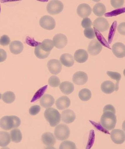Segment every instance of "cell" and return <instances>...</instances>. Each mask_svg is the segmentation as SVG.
Segmentation results:
<instances>
[{
	"label": "cell",
	"instance_id": "obj_38",
	"mask_svg": "<svg viewBox=\"0 0 125 149\" xmlns=\"http://www.w3.org/2000/svg\"><path fill=\"white\" fill-rule=\"evenodd\" d=\"M92 25V22L89 18H84L81 22V26L85 29L91 27Z\"/></svg>",
	"mask_w": 125,
	"mask_h": 149
},
{
	"label": "cell",
	"instance_id": "obj_11",
	"mask_svg": "<svg viewBox=\"0 0 125 149\" xmlns=\"http://www.w3.org/2000/svg\"><path fill=\"white\" fill-rule=\"evenodd\" d=\"M88 77L85 72L78 71L73 74L72 81L75 84L77 85H84L87 82Z\"/></svg>",
	"mask_w": 125,
	"mask_h": 149
},
{
	"label": "cell",
	"instance_id": "obj_37",
	"mask_svg": "<svg viewBox=\"0 0 125 149\" xmlns=\"http://www.w3.org/2000/svg\"><path fill=\"white\" fill-rule=\"evenodd\" d=\"M11 42V40L8 36L4 35L0 38V45L2 46H7Z\"/></svg>",
	"mask_w": 125,
	"mask_h": 149
},
{
	"label": "cell",
	"instance_id": "obj_12",
	"mask_svg": "<svg viewBox=\"0 0 125 149\" xmlns=\"http://www.w3.org/2000/svg\"><path fill=\"white\" fill-rule=\"evenodd\" d=\"M102 49V47L100 42L96 39L92 40L90 43L88 51L92 55L95 56L99 54Z\"/></svg>",
	"mask_w": 125,
	"mask_h": 149
},
{
	"label": "cell",
	"instance_id": "obj_24",
	"mask_svg": "<svg viewBox=\"0 0 125 149\" xmlns=\"http://www.w3.org/2000/svg\"><path fill=\"white\" fill-rule=\"evenodd\" d=\"M11 142V137L10 134L4 131L0 132V146L5 147Z\"/></svg>",
	"mask_w": 125,
	"mask_h": 149
},
{
	"label": "cell",
	"instance_id": "obj_7",
	"mask_svg": "<svg viewBox=\"0 0 125 149\" xmlns=\"http://www.w3.org/2000/svg\"><path fill=\"white\" fill-rule=\"evenodd\" d=\"M111 138L112 141L115 144H122L125 141L124 132L122 130L114 129L111 132Z\"/></svg>",
	"mask_w": 125,
	"mask_h": 149
},
{
	"label": "cell",
	"instance_id": "obj_26",
	"mask_svg": "<svg viewBox=\"0 0 125 149\" xmlns=\"http://www.w3.org/2000/svg\"><path fill=\"white\" fill-rule=\"evenodd\" d=\"M40 45L41 49L47 52H50L54 46L53 41L50 39H45Z\"/></svg>",
	"mask_w": 125,
	"mask_h": 149
},
{
	"label": "cell",
	"instance_id": "obj_27",
	"mask_svg": "<svg viewBox=\"0 0 125 149\" xmlns=\"http://www.w3.org/2000/svg\"><path fill=\"white\" fill-rule=\"evenodd\" d=\"M10 134L11 139L13 142L18 143L21 141L22 136L21 131L19 129H16L12 130Z\"/></svg>",
	"mask_w": 125,
	"mask_h": 149
},
{
	"label": "cell",
	"instance_id": "obj_13",
	"mask_svg": "<svg viewBox=\"0 0 125 149\" xmlns=\"http://www.w3.org/2000/svg\"><path fill=\"white\" fill-rule=\"evenodd\" d=\"M92 9L89 4L83 3L78 6L77 13L78 16L83 18L88 17L92 13Z\"/></svg>",
	"mask_w": 125,
	"mask_h": 149
},
{
	"label": "cell",
	"instance_id": "obj_31",
	"mask_svg": "<svg viewBox=\"0 0 125 149\" xmlns=\"http://www.w3.org/2000/svg\"><path fill=\"white\" fill-rule=\"evenodd\" d=\"M106 73L111 78L117 81L115 85V91H117L119 90V81L121 78V74L116 72L112 71H107Z\"/></svg>",
	"mask_w": 125,
	"mask_h": 149
},
{
	"label": "cell",
	"instance_id": "obj_16",
	"mask_svg": "<svg viewBox=\"0 0 125 149\" xmlns=\"http://www.w3.org/2000/svg\"><path fill=\"white\" fill-rule=\"evenodd\" d=\"M71 104L70 99L66 96L60 97L55 102V105L57 108L59 110H63L68 108Z\"/></svg>",
	"mask_w": 125,
	"mask_h": 149
},
{
	"label": "cell",
	"instance_id": "obj_15",
	"mask_svg": "<svg viewBox=\"0 0 125 149\" xmlns=\"http://www.w3.org/2000/svg\"><path fill=\"white\" fill-rule=\"evenodd\" d=\"M112 51L116 57L119 58L124 57L125 55V46L120 42L114 44L112 46Z\"/></svg>",
	"mask_w": 125,
	"mask_h": 149
},
{
	"label": "cell",
	"instance_id": "obj_33",
	"mask_svg": "<svg viewBox=\"0 0 125 149\" xmlns=\"http://www.w3.org/2000/svg\"><path fill=\"white\" fill-rule=\"evenodd\" d=\"M76 146L75 143L70 141H64L60 144L59 149H76Z\"/></svg>",
	"mask_w": 125,
	"mask_h": 149
},
{
	"label": "cell",
	"instance_id": "obj_3",
	"mask_svg": "<svg viewBox=\"0 0 125 149\" xmlns=\"http://www.w3.org/2000/svg\"><path fill=\"white\" fill-rule=\"evenodd\" d=\"M44 116L50 126L52 127L56 126L61 122V114L57 109L54 108L46 109L44 111Z\"/></svg>",
	"mask_w": 125,
	"mask_h": 149
},
{
	"label": "cell",
	"instance_id": "obj_8",
	"mask_svg": "<svg viewBox=\"0 0 125 149\" xmlns=\"http://www.w3.org/2000/svg\"><path fill=\"white\" fill-rule=\"evenodd\" d=\"M47 67L49 72L52 74L56 75L61 72L62 65L59 60L57 59H52L47 63Z\"/></svg>",
	"mask_w": 125,
	"mask_h": 149
},
{
	"label": "cell",
	"instance_id": "obj_5",
	"mask_svg": "<svg viewBox=\"0 0 125 149\" xmlns=\"http://www.w3.org/2000/svg\"><path fill=\"white\" fill-rule=\"evenodd\" d=\"M64 7L63 3L59 1H51L47 4L46 9L50 15H55L61 13Z\"/></svg>",
	"mask_w": 125,
	"mask_h": 149
},
{
	"label": "cell",
	"instance_id": "obj_32",
	"mask_svg": "<svg viewBox=\"0 0 125 149\" xmlns=\"http://www.w3.org/2000/svg\"><path fill=\"white\" fill-rule=\"evenodd\" d=\"M48 85H46L40 88L35 93L33 98L31 101V102H33L38 100L44 94V93L46 89H47Z\"/></svg>",
	"mask_w": 125,
	"mask_h": 149
},
{
	"label": "cell",
	"instance_id": "obj_29",
	"mask_svg": "<svg viewBox=\"0 0 125 149\" xmlns=\"http://www.w3.org/2000/svg\"><path fill=\"white\" fill-rule=\"evenodd\" d=\"M14 93L11 91H8L4 93L2 96V100L7 104L12 103L16 99Z\"/></svg>",
	"mask_w": 125,
	"mask_h": 149
},
{
	"label": "cell",
	"instance_id": "obj_2",
	"mask_svg": "<svg viewBox=\"0 0 125 149\" xmlns=\"http://www.w3.org/2000/svg\"><path fill=\"white\" fill-rule=\"evenodd\" d=\"M20 124V118L16 116H6L0 119V127L5 130L18 128Z\"/></svg>",
	"mask_w": 125,
	"mask_h": 149
},
{
	"label": "cell",
	"instance_id": "obj_35",
	"mask_svg": "<svg viewBox=\"0 0 125 149\" xmlns=\"http://www.w3.org/2000/svg\"><path fill=\"white\" fill-rule=\"evenodd\" d=\"M84 34L87 38L90 39H94L95 36L94 30L91 27L85 29Z\"/></svg>",
	"mask_w": 125,
	"mask_h": 149
},
{
	"label": "cell",
	"instance_id": "obj_23",
	"mask_svg": "<svg viewBox=\"0 0 125 149\" xmlns=\"http://www.w3.org/2000/svg\"><path fill=\"white\" fill-rule=\"evenodd\" d=\"M101 89L105 94H112L115 91V85L112 81H105L102 83Z\"/></svg>",
	"mask_w": 125,
	"mask_h": 149
},
{
	"label": "cell",
	"instance_id": "obj_30",
	"mask_svg": "<svg viewBox=\"0 0 125 149\" xmlns=\"http://www.w3.org/2000/svg\"><path fill=\"white\" fill-rule=\"evenodd\" d=\"M35 53L37 58L40 59H44L48 57L50 52H45L44 51L41 49L39 44L35 46Z\"/></svg>",
	"mask_w": 125,
	"mask_h": 149
},
{
	"label": "cell",
	"instance_id": "obj_10",
	"mask_svg": "<svg viewBox=\"0 0 125 149\" xmlns=\"http://www.w3.org/2000/svg\"><path fill=\"white\" fill-rule=\"evenodd\" d=\"M53 41L55 47L61 49L63 48L66 45L68 40L66 36L63 34L59 33L54 36Z\"/></svg>",
	"mask_w": 125,
	"mask_h": 149
},
{
	"label": "cell",
	"instance_id": "obj_28",
	"mask_svg": "<svg viewBox=\"0 0 125 149\" xmlns=\"http://www.w3.org/2000/svg\"><path fill=\"white\" fill-rule=\"evenodd\" d=\"M78 97L81 101H89L91 99L92 97L91 91L88 88H83L78 93Z\"/></svg>",
	"mask_w": 125,
	"mask_h": 149
},
{
	"label": "cell",
	"instance_id": "obj_22",
	"mask_svg": "<svg viewBox=\"0 0 125 149\" xmlns=\"http://www.w3.org/2000/svg\"><path fill=\"white\" fill-rule=\"evenodd\" d=\"M60 90L64 94L69 95L71 94L75 89L73 84L72 83L65 81L62 82L59 86Z\"/></svg>",
	"mask_w": 125,
	"mask_h": 149
},
{
	"label": "cell",
	"instance_id": "obj_42",
	"mask_svg": "<svg viewBox=\"0 0 125 149\" xmlns=\"http://www.w3.org/2000/svg\"><path fill=\"white\" fill-rule=\"evenodd\" d=\"M1 93H0V100L1 99Z\"/></svg>",
	"mask_w": 125,
	"mask_h": 149
},
{
	"label": "cell",
	"instance_id": "obj_41",
	"mask_svg": "<svg viewBox=\"0 0 125 149\" xmlns=\"http://www.w3.org/2000/svg\"><path fill=\"white\" fill-rule=\"evenodd\" d=\"M7 57L6 51L3 49H0V63L5 61Z\"/></svg>",
	"mask_w": 125,
	"mask_h": 149
},
{
	"label": "cell",
	"instance_id": "obj_1",
	"mask_svg": "<svg viewBox=\"0 0 125 149\" xmlns=\"http://www.w3.org/2000/svg\"><path fill=\"white\" fill-rule=\"evenodd\" d=\"M103 113L101 118L102 127L108 130L114 129L117 122V116L114 107L111 104L106 105L103 109Z\"/></svg>",
	"mask_w": 125,
	"mask_h": 149
},
{
	"label": "cell",
	"instance_id": "obj_6",
	"mask_svg": "<svg viewBox=\"0 0 125 149\" xmlns=\"http://www.w3.org/2000/svg\"><path fill=\"white\" fill-rule=\"evenodd\" d=\"M40 24L43 29L50 31L54 29L56 26V22L54 19L52 17L45 15L40 18Z\"/></svg>",
	"mask_w": 125,
	"mask_h": 149
},
{
	"label": "cell",
	"instance_id": "obj_25",
	"mask_svg": "<svg viewBox=\"0 0 125 149\" xmlns=\"http://www.w3.org/2000/svg\"><path fill=\"white\" fill-rule=\"evenodd\" d=\"M93 10L96 16H102L106 12V8L104 4L98 3L94 6Z\"/></svg>",
	"mask_w": 125,
	"mask_h": 149
},
{
	"label": "cell",
	"instance_id": "obj_43",
	"mask_svg": "<svg viewBox=\"0 0 125 149\" xmlns=\"http://www.w3.org/2000/svg\"><path fill=\"white\" fill-rule=\"evenodd\" d=\"M0 12H1V7H0Z\"/></svg>",
	"mask_w": 125,
	"mask_h": 149
},
{
	"label": "cell",
	"instance_id": "obj_18",
	"mask_svg": "<svg viewBox=\"0 0 125 149\" xmlns=\"http://www.w3.org/2000/svg\"><path fill=\"white\" fill-rule=\"evenodd\" d=\"M42 141L45 145L53 146L56 143V140L54 134L50 132H47L44 133L42 136Z\"/></svg>",
	"mask_w": 125,
	"mask_h": 149
},
{
	"label": "cell",
	"instance_id": "obj_39",
	"mask_svg": "<svg viewBox=\"0 0 125 149\" xmlns=\"http://www.w3.org/2000/svg\"><path fill=\"white\" fill-rule=\"evenodd\" d=\"M111 4L112 6L115 8H118L122 7L124 3V0H117V1H111Z\"/></svg>",
	"mask_w": 125,
	"mask_h": 149
},
{
	"label": "cell",
	"instance_id": "obj_34",
	"mask_svg": "<svg viewBox=\"0 0 125 149\" xmlns=\"http://www.w3.org/2000/svg\"><path fill=\"white\" fill-rule=\"evenodd\" d=\"M61 81L57 76H52L48 80L49 85L52 87H57L60 85Z\"/></svg>",
	"mask_w": 125,
	"mask_h": 149
},
{
	"label": "cell",
	"instance_id": "obj_36",
	"mask_svg": "<svg viewBox=\"0 0 125 149\" xmlns=\"http://www.w3.org/2000/svg\"><path fill=\"white\" fill-rule=\"evenodd\" d=\"M41 110V107L38 105H35L30 107L29 110L30 114L32 115L38 114Z\"/></svg>",
	"mask_w": 125,
	"mask_h": 149
},
{
	"label": "cell",
	"instance_id": "obj_4",
	"mask_svg": "<svg viewBox=\"0 0 125 149\" xmlns=\"http://www.w3.org/2000/svg\"><path fill=\"white\" fill-rule=\"evenodd\" d=\"M54 134L58 140H65L70 136V130L67 125L64 124H60L55 128Z\"/></svg>",
	"mask_w": 125,
	"mask_h": 149
},
{
	"label": "cell",
	"instance_id": "obj_17",
	"mask_svg": "<svg viewBox=\"0 0 125 149\" xmlns=\"http://www.w3.org/2000/svg\"><path fill=\"white\" fill-rule=\"evenodd\" d=\"M74 59L76 61L79 63L86 62L89 57V55L87 51L84 49L77 50L74 55Z\"/></svg>",
	"mask_w": 125,
	"mask_h": 149
},
{
	"label": "cell",
	"instance_id": "obj_14",
	"mask_svg": "<svg viewBox=\"0 0 125 149\" xmlns=\"http://www.w3.org/2000/svg\"><path fill=\"white\" fill-rule=\"evenodd\" d=\"M61 117L63 122L66 124H70L75 120L76 115L73 110L67 109L62 112Z\"/></svg>",
	"mask_w": 125,
	"mask_h": 149
},
{
	"label": "cell",
	"instance_id": "obj_40",
	"mask_svg": "<svg viewBox=\"0 0 125 149\" xmlns=\"http://www.w3.org/2000/svg\"><path fill=\"white\" fill-rule=\"evenodd\" d=\"M125 22H122L118 26V31L119 33L123 35H125Z\"/></svg>",
	"mask_w": 125,
	"mask_h": 149
},
{
	"label": "cell",
	"instance_id": "obj_19",
	"mask_svg": "<svg viewBox=\"0 0 125 149\" xmlns=\"http://www.w3.org/2000/svg\"><path fill=\"white\" fill-rule=\"evenodd\" d=\"M53 97L48 94H45L40 100V105L46 109L52 106L54 103Z\"/></svg>",
	"mask_w": 125,
	"mask_h": 149
},
{
	"label": "cell",
	"instance_id": "obj_21",
	"mask_svg": "<svg viewBox=\"0 0 125 149\" xmlns=\"http://www.w3.org/2000/svg\"><path fill=\"white\" fill-rule=\"evenodd\" d=\"M10 49L11 53L13 54H18L22 52L24 45L20 41H13L10 44Z\"/></svg>",
	"mask_w": 125,
	"mask_h": 149
},
{
	"label": "cell",
	"instance_id": "obj_20",
	"mask_svg": "<svg viewBox=\"0 0 125 149\" xmlns=\"http://www.w3.org/2000/svg\"><path fill=\"white\" fill-rule=\"evenodd\" d=\"M60 61L64 66L67 67L72 66L75 63L73 56L67 53L62 54L60 57Z\"/></svg>",
	"mask_w": 125,
	"mask_h": 149
},
{
	"label": "cell",
	"instance_id": "obj_9",
	"mask_svg": "<svg viewBox=\"0 0 125 149\" xmlns=\"http://www.w3.org/2000/svg\"><path fill=\"white\" fill-rule=\"evenodd\" d=\"M93 25L96 29L100 32L107 31L109 27L108 21L103 17L96 18L94 21Z\"/></svg>",
	"mask_w": 125,
	"mask_h": 149
}]
</instances>
